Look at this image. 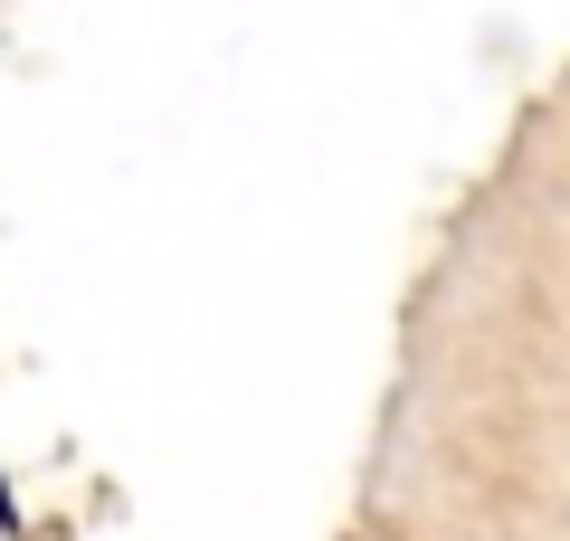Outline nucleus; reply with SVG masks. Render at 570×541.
<instances>
[{
    "instance_id": "obj_1",
    "label": "nucleus",
    "mask_w": 570,
    "mask_h": 541,
    "mask_svg": "<svg viewBox=\"0 0 570 541\" xmlns=\"http://www.w3.org/2000/svg\"><path fill=\"white\" fill-rule=\"evenodd\" d=\"M29 532V513H20V494H10V465H0V541H20Z\"/></svg>"
}]
</instances>
